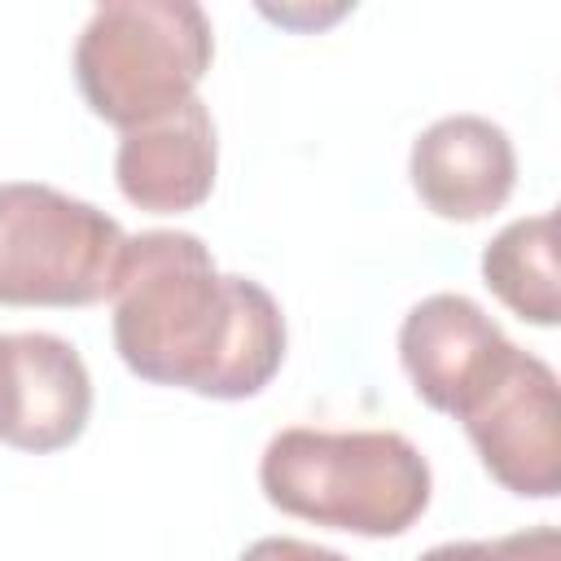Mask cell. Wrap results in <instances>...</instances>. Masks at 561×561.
<instances>
[{
	"label": "cell",
	"mask_w": 561,
	"mask_h": 561,
	"mask_svg": "<svg viewBox=\"0 0 561 561\" xmlns=\"http://www.w3.org/2000/svg\"><path fill=\"white\" fill-rule=\"evenodd\" d=\"M508 346L513 342L469 294H430L399 324V359L412 377V390L447 416L465 408V399L491 377Z\"/></svg>",
	"instance_id": "cell-7"
},
{
	"label": "cell",
	"mask_w": 561,
	"mask_h": 561,
	"mask_svg": "<svg viewBox=\"0 0 561 561\" xmlns=\"http://www.w3.org/2000/svg\"><path fill=\"white\" fill-rule=\"evenodd\" d=\"M219 167L215 118L202 96L127 127L114 153L118 193L149 215H180L210 197Z\"/></svg>",
	"instance_id": "cell-9"
},
{
	"label": "cell",
	"mask_w": 561,
	"mask_h": 561,
	"mask_svg": "<svg viewBox=\"0 0 561 561\" xmlns=\"http://www.w3.org/2000/svg\"><path fill=\"white\" fill-rule=\"evenodd\" d=\"M215 31L193 0H105L75 39V79L96 118L118 131L197 96Z\"/></svg>",
	"instance_id": "cell-3"
},
{
	"label": "cell",
	"mask_w": 561,
	"mask_h": 561,
	"mask_svg": "<svg viewBox=\"0 0 561 561\" xmlns=\"http://www.w3.org/2000/svg\"><path fill=\"white\" fill-rule=\"evenodd\" d=\"M110 302L114 351L140 381L250 399L280 373V302L259 280L219 272L197 232L127 237Z\"/></svg>",
	"instance_id": "cell-1"
},
{
	"label": "cell",
	"mask_w": 561,
	"mask_h": 561,
	"mask_svg": "<svg viewBox=\"0 0 561 561\" xmlns=\"http://www.w3.org/2000/svg\"><path fill=\"white\" fill-rule=\"evenodd\" d=\"M237 561H346V557L294 535H267V539H254Z\"/></svg>",
	"instance_id": "cell-12"
},
{
	"label": "cell",
	"mask_w": 561,
	"mask_h": 561,
	"mask_svg": "<svg viewBox=\"0 0 561 561\" xmlns=\"http://www.w3.org/2000/svg\"><path fill=\"white\" fill-rule=\"evenodd\" d=\"M127 232L101 206L39 180L0 184V302L92 307L114 294Z\"/></svg>",
	"instance_id": "cell-4"
},
{
	"label": "cell",
	"mask_w": 561,
	"mask_h": 561,
	"mask_svg": "<svg viewBox=\"0 0 561 561\" xmlns=\"http://www.w3.org/2000/svg\"><path fill=\"white\" fill-rule=\"evenodd\" d=\"M259 486L289 517L386 539L425 513L434 478L399 430L289 425L263 447Z\"/></svg>",
	"instance_id": "cell-2"
},
{
	"label": "cell",
	"mask_w": 561,
	"mask_h": 561,
	"mask_svg": "<svg viewBox=\"0 0 561 561\" xmlns=\"http://www.w3.org/2000/svg\"><path fill=\"white\" fill-rule=\"evenodd\" d=\"M456 421L504 491L526 500H552L561 491V399L557 373L539 355L508 346Z\"/></svg>",
	"instance_id": "cell-5"
},
{
	"label": "cell",
	"mask_w": 561,
	"mask_h": 561,
	"mask_svg": "<svg viewBox=\"0 0 561 561\" xmlns=\"http://www.w3.org/2000/svg\"><path fill=\"white\" fill-rule=\"evenodd\" d=\"M408 175L438 219H486L517 184V149L508 131L482 114H447L412 140Z\"/></svg>",
	"instance_id": "cell-8"
},
{
	"label": "cell",
	"mask_w": 561,
	"mask_h": 561,
	"mask_svg": "<svg viewBox=\"0 0 561 561\" xmlns=\"http://www.w3.org/2000/svg\"><path fill=\"white\" fill-rule=\"evenodd\" d=\"M416 561H561L557 526H530L500 539H456L421 552Z\"/></svg>",
	"instance_id": "cell-11"
},
{
	"label": "cell",
	"mask_w": 561,
	"mask_h": 561,
	"mask_svg": "<svg viewBox=\"0 0 561 561\" xmlns=\"http://www.w3.org/2000/svg\"><path fill=\"white\" fill-rule=\"evenodd\" d=\"M92 416L83 355L57 333H0V443L18 451H61Z\"/></svg>",
	"instance_id": "cell-6"
},
{
	"label": "cell",
	"mask_w": 561,
	"mask_h": 561,
	"mask_svg": "<svg viewBox=\"0 0 561 561\" xmlns=\"http://www.w3.org/2000/svg\"><path fill=\"white\" fill-rule=\"evenodd\" d=\"M482 280L491 294L530 324H557V224L552 215H526L504 224L482 250Z\"/></svg>",
	"instance_id": "cell-10"
}]
</instances>
